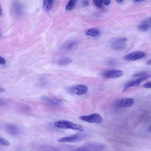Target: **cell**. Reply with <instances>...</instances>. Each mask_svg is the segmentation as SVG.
I'll return each mask as SVG.
<instances>
[{"label": "cell", "mask_w": 151, "mask_h": 151, "mask_svg": "<svg viewBox=\"0 0 151 151\" xmlns=\"http://www.w3.org/2000/svg\"><path fill=\"white\" fill-rule=\"evenodd\" d=\"M54 125L56 127L62 129H71L80 131H83L84 130L82 126L68 120H61L56 121L55 122Z\"/></svg>", "instance_id": "cell-1"}, {"label": "cell", "mask_w": 151, "mask_h": 151, "mask_svg": "<svg viewBox=\"0 0 151 151\" xmlns=\"http://www.w3.org/2000/svg\"><path fill=\"white\" fill-rule=\"evenodd\" d=\"M79 119L82 121L90 123L100 124L103 121L102 117L99 114L94 113L88 115L79 116Z\"/></svg>", "instance_id": "cell-2"}, {"label": "cell", "mask_w": 151, "mask_h": 151, "mask_svg": "<svg viewBox=\"0 0 151 151\" xmlns=\"http://www.w3.org/2000/svg\"><path fill=\"white\" fill-rule=\"evenodd\" d=\"M105 146L104 145L91 143L85 144L77 149L78 151H98L104 149Z\"/></svg>", "instance_id": "cell-3"}, {"label": "cell", "mask_w": 151, "mask_h": 151, "mask_svg": "<svg viewBox=\"0 0 151 151\" xmlns=\"http://www.w3.org/2000/svg\"><path fill=\"white\" fill-rule=\"evenodd\" d=\"M86 136L84 134H77L58 138L57 141L59 142H75L81 140Z\"/></svg>", "instance_id": "cell-4"}, {"label": "cell", "mask_w": 151, "mask_h": 151, "mask_svg": "<svg viewBox=\"0 0 151 151\" xmlns=\"http://www.w3.org/2000/svg\"><path fill=\"white\" fill-rule=\"evenodd\" d=\"M87 87L83 85H78L70 87L68 89V92L72 94L81 95L85 94L88 91Z\"/></svg>", "instance_id": "cell-5"}, {"label": "cell", "mask_w": 151, "mask_h": 151, "mask_svg": "<svg viewBox=\"0 0 151 151\" xmlns=\"http://www.w3.org/2000/svg\"><path fill=\"white\" fill-rule=\"evenodd\" d=\"M150 76V75L147 74L139 77L136 80H132L127 82L124 86V90L125 91L127 88L132 86H138L142 81L148 78Z\"/></svg>", "instance_id": "cell-6"}, {"label": "cell", "mask_w": 151, "mask_h": 151, "mask_svg": "<svg viewBox=\"0 0 151 151\" xmlns=\"http://www.w3.org/2000/svg\"><path fill=\"white\" fill-rule=\"evenodd\" d=\"M122 71L117 70H106L103 73L102 76L106 78H119L123 74Z\"/></svg>", "instance_id": "cell-7"}, {"label": "cell", "mask_w": 151, "mask_h": 151, "mask_svg": "<svg viewBox=\"0 0 151 151\" xmlns=\"http://www.w3.org/2000/svg\"><path fill=\"white\" fill-rule=\"evenodd\" d=\"M127 39L126 38H121L115 40L111 44V46L114 50H123L126 46L125 42Z\"/></svg>", "instance_id": "cell-8"}, {"label": "cell", "mask_w": 151, "mask_h": 151, "mask_svg": "<svg viewBox=\"0 0 151 151\" xmlns=\"http://www.w3.org/2000/svg\"><path fill=\"white\" fill-rule=\"evenodd\" d=\"M145 55V53L143 52L136 51L126 55L124 57V59L127 61H134L144 57Z\"/></svg>", "instance_id": "cell-9"}, {"label": "cell", "mask_w": 151, "mask_h": 151, "mask_svg": "<svg viewBox=\"0 0 151 151\" xmlns=\"http://www.w3.org/2000/svg\"><path fill=\"white\" fill-rule=\"evenodd\" d=\"M134 102V100L131 98H122L116 102L115 103V106L118 107H128L131 106Z\"/></svg>", "instance_id": "cell-10"}, {"label": "cell", "mask_w": 151, "mask_h": 151, "mask_svg": "<svg viewBox=\"0 0 151 151\" xmlns=\"http://www.w3.org/2000/svg\"><path fill=\"white\" fill-rule=\"evenodd\" d=\"M3 127L6 131L13 134H17L20 132V129L17 126L12 124H6Z\"/></svg>", "instance_id": "cell-11"}, {"label": "cell", "mask_w": 151, "mask_h": 151, "mask_svg": "<svg viewBox=\"0 0 151 151\" xmlns=\"http://www.w3.org/2000/svg\"><path fill=\"white\" fill-rule=\"evenodd\" d=\"M151 27V21L149 18L142 22L138 26V29L142 32L147 31Z\"/></svg>", "instance_id": "cell-12"}, {"label": "cell", "mask_w": 151, "mask_h": 151, "mask_svg": "<svg viewBox=\"0 0 151 151\" xmlns=\"http://www.w3.org/2000/svg\"><path fill=\"white\" fill-rule=\"evenodd\" d=\"M42 99L44 101L53 105L59 106L62 103L61 100L58 99L52 98L44 96L42 97Z\"/></svg>", "instance_id": "cell-13"}, {"label": "cell", "mask_w": 151, "mask_h": 151, "mask_svg": "<svg viewBox=\"0 0 151 151\" xmlns=\"http://www.w3.org/2000/svg\"><path fill=\"white\" fill-rule=\"evenodd\" d=\"M72 62V60L68 58H63L58 59L56 62L57 64L61 66H66Z\"/></svg>", "instance_id": "cell-14"}, {"label": "cell", "mask_w": 151, "mask_h": 151, "mask_svg": "<svg viewBox=\"0 0 151 151\" xmlns=\"http://www.w3.org/2000/svg\"><path fill=\"white\" fill-rule=\"evenodd\" d=\"M54 0H44L43 4V9L47 12L50 11L52 8Z\"/></svg>", "instance_id": "cell-15"}, {"label": "cell", "mask_w": 151, "mask_h": 151, "mask_svg": "<svg viewBox=\"0 0 151 151\" xmlns=\"http://www.w3.org/2000/svg\"><path fill=\"white\" fill-rule=\"evenodd\" d=\"M86 34L88 35L93 37H96L98 36L99 32L98 29L96 28H92L87 30Z\"/></svg>", "instance_id": "cell-16"}, {"label": "cell", "mask_w": 151, "mask_h": 151, "mask_svg": "<svg viewBox=\"0 0 151 151\" xmlns=\"http://www.w3.org/2000/svg\"><path fill=\"white\" fill-rule=\"evenodd\" d=\"M77 1V0H70L66 6L65 9L68 11L71 10L74 6Z\"/></svg>", "instance_id": "cell-17"}, {"label": "cell", "mask_w": 151, "mask_h": 151, "mask_svg": "<svg viewBox=\"0 0 151 151\" xmlns=\"http://www.w3.org/2000/svg\"><path fill=\"white\" fill-rule=\"evenodd\" d=\"M76 41H72L69 42L65 47V49L67 50H70L72 49L76 45Z\"/></svg>", "instance_id": "cell-18"}, {"label": "cell", "mask_w": 151, "mask_h": 151, "mask_svg": "<svg viewBox=\"0 0 151 151\" xmlns=\"http://www.w3.org/2000/svg\"><path fill=\"white\" fill-rule=\"evenodd\" d=\"M96 6L99 8H101L102 7L103 0H93Z\"/></svg>", "instance_id": "cell-19"}, {"label": "cell", "mask_w": 151, "mask_h": 151, "mask_svg": "<svg viewBox=\"0 0 151 151\" xmlns=\"http://www.w3.org/2000/svg\"><path fill=\"white\" fill-rule=\"evenodd\" d=\"M0 142L2 145L5 146H9L10 144L9 142L7 140L1 137L0 138Z\"/></svg>", "instance_id": "cell-20"}, {"label": "cell", "mask_w": 151, "mask_h": 151, "mask_svg": "<svg viewBox=\"0 0 151 151\" xmlns=\"http://www.w3.org/2000/svg\"><path fill=\"white\" fill-rule=\"evenodd\" d=\"M148 74V72L146 71H143L134 74V77H139Z\"/></svg>", "instance_id": "cell-21"}, {"label": "cell", "mask_w": 151, "mask_h": 151, "mask_svg": "<svg viewBox=\"0 0 151 151\" xmlns=\"http://www.w3.org/2000/svg\"><path fill=\"white\" fill-rule=\"evenodd\" d=\"M143 87L146 88H151V81L145 83L143 85Z\"/></svg>", "instance_id": "cell-22"}, {"label": "cell", "mask_w": 151, "mask_h": 151, "mask_svg": "<svg viewBox=\"0 0 151 151\" xmlns=\"http://www.w3.org/2000/svg\"><path fill=\"white\" fill-rule=\"evenodd\" d=\"M111 2V0H103V4L105 5H108Z\"/></svg>", "instance_id": "cell-23"}, {"label": "cell", "mask_w": 151, "mask_h": 151, "mask_svg": "<svg viewBox=\"0 0 151 151\" xmlns=\"http://www.w3.org/2000/svg\"><path fill=\"white\" fill-rule=\"evenodd\" d=\"M0 63L2 65H4L6 63V61L4 58L0 56Z\"/></svg>", "instance_id": "cell-24"}, {"label": "cell", "mask_w": 151, "mask_h": 151, "mask_svg": "<svg viewBox=\"0 0 151 151\" xmlns=\"http://www.w3.org/2000/svg\"><path fill=\"white\" fill-rule=\"evenodd\" d=\"M88 0H83L82 2V4L84 6H86L89 4Z\"/></svg>", "instance_id": "cell-25"}, {"label": "cell", "mask_w": 151, "mask_h": 151, "mask_svg": "<svg viewBox=\"0 0 151 151\" xmlns=\"http://www.w3.org/2000/svg\"><path fill=\"white\" fill-rule=\"evenodd\" d=\"M146 64L148 65H151V59L148 60L146 63Z\"/></svg>", "instance_id": "cell-26"}, {"label": "cell", "mask_w": 151, "mask_h": 151, "mask_svg": "<svg viewBox=\"0 0 151 151\" xmlns=\"http://www.w3.org/2000/svg\"><path fill=\"white\" fill-rule=\"evenodd\" d=\"M5 89L3 88L0 87V93L3 92L5 91Z\"/></svg>", "instance_id": "cell-27"}, {"label": "cell", "mask_w": 151, "mask_h": 151, "mask_svg": "<svg viewBox=\"0 0 151 151\" xmlns=\"http://www.w3.org/2000/svg\"><path fill=\"white\" fill-rule=\"evenodd\" d=\"M144 0H134V2H139Z\"/></svg>", "instance_id": "cell-28"}, {"label": "cell", "mask_w": 151, "mask_h": 151, "mask_svg": "<svg viewBox=\"0 0 151 151\" xmlns=\"http://www.w3.org/2000/svg\"><path fill=\"white\" fill-rule=\"evenodd\" d=\"M148 130L150 132H151V125L148 127Z\"/></svg>", "instance_id": "cell-29"}, {"label": "cell", "mask_w": 151, "mask_h": 151, "mask_svg": "<svg viewBox=\"0 0 151 151\" xmlns=\"http://www.w3.org/2000/svg\"><path fill=\"white\" fill-rule=\"evenodd\" d=\"M118 3H121L124 0H116Z\"/></svg>", "instance_id": "cell-30"}]
</instances>
